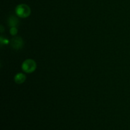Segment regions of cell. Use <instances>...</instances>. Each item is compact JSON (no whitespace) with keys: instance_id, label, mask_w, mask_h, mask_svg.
Here are the masks:
<instances>
[{"instance_id":"cell-3","label":"cell","mask_w":130,"mask_h":130,"mask_svg":"<svg viewBox=\"0 0 130 130\" xmlns=\"http://www.w3.org/2000/svg\"><path fill=\"white\" fill-rule=\"evenodd\" d=\"M10 44L13 49L18 50L21 49L24 46V41L21 37L16 36L12 38L10 41Z\"/></svg>"},{"instance_id":"cell-8","label":"cell","mask_w":130,"mask_h":130,"mask_svg":"<svg viewBox=\"0 0 130 130\" xmlns=\"http://www.w3.org/2000/svg\"><path fill=\"white\" fill-rule=\"evenodd\" d=\"M1 32H3V28L2 25H1Z\"/></svg>"},{"instance_id":"cell-2","label":"cell","mask_w":130,"mask_h":130,"mask_svg":"<svg viewBox=\"0 0 130 130\" xmlns=\"http://www.w3.org/2000/svg\"><path fill=\"white\" fill-rule=\"evenodd\" d=\"M22 69L26 73H32L36 69V63L32 59H27L22 64Z\"/></svg>"},{"instance_id":"cell-4","label":"cell","mask_w":130,"mask_h":130,"mask_svg":"<svg viewBox=\"0 0 130 130\" xmlns=\"http://www.w3.org/2000/svg\"><path fill=\"white\" fill-rule=\"evenodd\" d=\"M25 80H26V76L22 73L17 74L15 76V77H14V81H15V82L17 84H19V85L24 83L25 81Z\"/></svg>"},{"instance_id":"cell-5","label":"cell","mask_w":130,"mask_h":130,"mask_svg":"<svg viewBox=\"0 0 130 130\" xmlns=\"http://www.w3.org/2000/svg\"><path fill=\"white\" fill-rule=\"evenodd\" d=\"M19 19L17 17H15L13 15H11L8 19V24L9 26L11 27H17L18 25H19Z\"/></svg>"},{"instance_id":"cell-1","label":"cell","mask_w":130,"mask_h":130,"mask_svg":"<svg viewBox=\"0 0 130 130\" xmlns=\"http://www.w3.org/2000/svg\"><path fill=\"white\" fill-rule=\"evenodd\" d=\"M30 7L25 4H20L15 8V13L20 18H27L30 15Z\"/></svg>"},{"instance_id":"cell-7","label":"cell","mask_w":130,"mask_h":130,"mask_svg":"<svg viewBox=\"0 0 130 130\" xmlns=\"http://www.w3.org/2000/svg\"><path fill=\"white\" fill-rule=\"evenodd\" d=\"M0 41H1V45H3V44H8L10 42L7 38H3V36H1V38H0Z\"/></svg>"},{"instance_id":"cell-6","label":"cell","mask_w":130,"mask_h":130,"mask_svg":"<svg viewBox=\"0 0 130 130\" xmlns=\"http://www.w3.org/2000/svg\"><path fill=\"white\" fill-rule=\"evenodd\" d=\"M10 32L12 36L16 35L18 32V30L17 27H11L10 30Z\"/></svg>"}]
</instances>
